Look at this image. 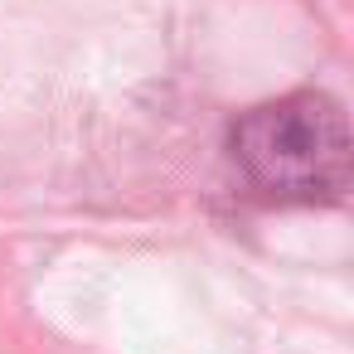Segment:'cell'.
Wrapping results in <instances>:
<instances>
[{
    "label": "cell",
    "instance_id": "obj_1",
    "mask_svg": "<svg viewBox=\"0 0 354 354\" xmlns=\"http://www.w3.org/2000/svg\"><path fill=\"white\" fill-rule=\"evenodd\" d=\"M228 151L243 180L277 204H330L349 189V127L330 93L301 88L248 107Z\"/></svg>",
    "mask_w": 354,
    "mask_h": 354
}]
</instances>
